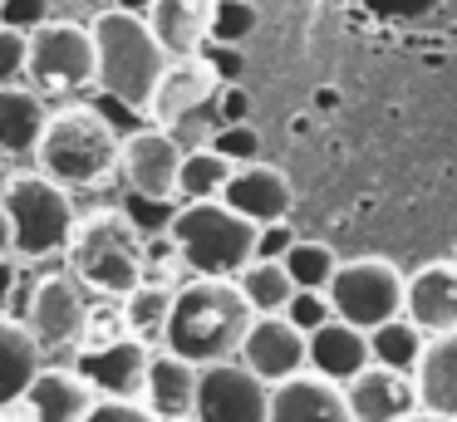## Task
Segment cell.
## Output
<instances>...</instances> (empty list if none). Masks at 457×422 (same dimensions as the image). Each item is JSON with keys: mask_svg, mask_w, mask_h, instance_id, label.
I'll return each mask as SVG.
<instances>
[{"mask_svg": "<svg viewBox=\"0 0 457 422\" xmlns=\"http://www.w3.org/2000/svg\"><path fill=\"white\" fill-rule=\"evenodd\" d=\"M251 319H256V314L241 300L237 280H207V275H197L192 285H182V290L172 294L162 349L187 359V363H197V368L227 363V359H237Z\"/></svg>", "mask_w": 457, "mask_h": 422, "instance_id": "obj_1", "label": "cell"}, {"mask_svg": "<svg viewBox=\"0 0 457 422\" xmlns=\"http://www.w3.org/2000/svg\"><path fill=\"white\" fill-rule=\"evenodd\" d=\"M94 35V84L99 94H109L113 103L148 113V98L158 88L168 54L153 39L148 20L143 15H123V10H99L89 25Z\"/></svg>", "mask_w": 457, "mask_h": 422, "instance_id": "obj_2", "label": "cell"}, {"mask_svg": "<svg viewBox=\"0 0 457 422\" xmlns=\"http://www.w3.org/2000/svg\"><path fill=\"white\" fill-rule=\"evenodd\" d=\"M35 162H40V177L60 182L64 192H70V186H94L113 172V162H119V133L109 128V118L84 108V103L60 108V113H50V123H45Z\"/></svg>", "mask_w": 457, "mask_h": 422, "instance_id": "obj_3", "label": "cell"}, {"mask_svg": "<svg viewBox=\"0 0 457 422\" xmlns=\"http://www.w3.org/2000/svg\"><path fill=\"white\" fill-rule=\"evenodd\" d=\"M178 255L207 280H237L256 261V226L227 202H187L172 216Z\"/></svg>", "mask_w": 457, "mask_h": 422, "instance_id": "obj_4", "label": "cell"}, {"mask_svg": "<svg viewBox=\"0 0 457 422\" xmlns=\"http://www.w3.org/2000/svg\"><path fill=\"white\" fill-rule=\"evenodd\" d=\"M64 251H70L74 280H79L84 290H94V294L123 300V294L143 280V236L133 231L119 211H104V216L79 221Z\"/></svg>", "mask_w": 457, "mask_h": 422, "instance_id": "obj_5", "label": "cell"}, {"mask_svg": "<svg viewBox=\"0 0 457 422\" xmlns=\"http://www.w3.org/2000/svg\"><path fill=\"white\" fill-rule=\"evenodd\" d=\"M0 206L11 216V251L21 261H45V255L64 251L79 226L74 216V202L60 182L30 172V177H11L5 192H0Z\"/></svg>", "mask_w": 457, "mask_h": 422, "instance_id": "obj_6", "label": "cell"}, {"mask_svg": "<svg viewBox=\"0 0 457 422\" xmlns=\"http://www.w3.org/2000/svg\"><path fill=\"white\" fill-rule=\"evenodd\" d=\"M25 84L35 94H79L94 84V35L79 20H45L25 35Z\"/></svg>", "mask_w": 457, "mask_h": 422, "instance_id": "obj_7", "label": "cell"}, {"mask_svg": "<svg viewBox=\"0 0 457 422\" xmlns=\"http://www.w3.org/2000/svg\"><path fill=\"white\" fill-rule=\"evenodd\" d=\"M335 319L354 324V329H378V324L403 314V275L394 261L378 255H359V261H339L325 285Z\"/></svg>", "mask_w": 457, "mask_h": 422, "instance_id": "obj_8", "label": "cell"}, {"mask_svg": "<svg viewBox=\"0 0 457 422\" xmlns=\"http://www.w3.org/2000/svg\"><path fill=\"white\" fill-rule=\"evenodd\" d=\"M217 84L221 79L212 74V64L202 54L192 59H168V69H162L158 88H153L148 98V113L158 118L162 133H172L182 143V137H197V133H217Z\"/></svg>", "mask_w": 457, "mask_h": 422, "instance_id": "obj_9", "label": "cell"}, {"mask_svg": "<svg viewBox=\"0 0 457 422\" xmlns=\"http://www.w3.org/2000/svg\"><path fill=\"white\" fill-rule=\"evenodd\" d=\"M197 422H270V383H261L246 363H207L197 373Z\"/></svg>", "mask_w": 457, "mask_h": 422, "instance_id": "obj_10", "label": "cell"}, {"mask_svg": "<svg viewBox=\"0 0 457 422\" xmlns=\"http://www.w3.org/2000/svg\"><path fill=\"white\" fill-rule=\"evenodd\" d=\"M25 329L40 343V353H64L84 339L89 329V300H84V285L70 275H50V280L35 285L30 294V314H25Z\"/></svg>", "mask_w": 457, "mask_h": 422, "instance_id": "obj_11", "label": "cell"}, {"mask_svg": "<svg viewBox=\"0 0 457 422\" xmlns=\"http://www.w3.org/2000/svg\"><path fill=\"white\" fill-rule=\"evenodd\" d=\"M187 147L162 128H143V133L119 137V162L113 172L123 177V186L138 196H178V167Z\"/></svg>", "mask_w": 457, "mask_h": 422, "instance_id": "obj_12", "label": "cell"}, {"mask_svg": "<svg viewBox=\"0 0 457 422\" xmlns=\"http://www.w3.org/2000/svg\"><path fill=\"white\" fill-rule=\"evenodd\" d=\"M148 343L133 339V334H119L109 343H94V349L79 353V378L89 383L94 393L104 398H119V402H138L143 398V383H148Z\"/></svg>", "mask_w": 457, "mask_h": 422, "instance_id": "obj_13", "label": "cell"}, {"mask_svg": "<svg viewBox=\"0 0 457 422\" xmlns=\"http://www.w3.org/2000/svg\"><path fill=\"white\" fill-rule=\"evenodd\" d=\"M237 353H241L237 363H246V368L256 373L261 383H270V388L295 378V373H305V334H300L286 314H256Z\"/></svg>", "mask_w": 457, "mask_h": 422, "instance_id": "obj_14", "label": "cell"}, {"mask_svg": "<svg viewBox=\"0 0 457 422\" xmlns=\"http://www.w3.org/2000/svg\"><path fill=\"white\" fill-rule=\"evenodd\" d=\"M217 202H227L237 216H246L251 226H270V221H290V202H295V192H290L286 172L270 162H241L231 167L227 186H221Z\"/></svg>", "mask_w": 457, "mask_h": 422, "instance_id": "obj_15", "label": "cell"}, {"mask_svg": "<svg viewBox=\"0 0 457 422\" xmlns=\"http://www.w3.org/2000/svg\"><path fill=\"white\" fill-rule=\"evenodd\" d=\"M345 402H349V422H398L408 412H418L413 378L378 368V363H369L359 378L345 383Z\"/></svg>", "mask_w": 457, "mask_h": 422, "instance_id": "obj_16", "label": "cell"}, {"mask_svg": "<svg viewBox=\"0 0 457 422\" xmlns=\"http://www.w3.org/2000/svg\"><path fill=\"white\" fill-rule=\"evenodd\" d=\"M403 319L433 339V334L457 329V265L437 261L423 265L418 275L403 280Z\"/></svg>", "mask_w": 457, "mask_h": 422, "instance_id": "obj_17", "label": "cell"}, {"mask_svg": "<svg viewBox=\"0 0 457 422\" xmlns=\"http://www.w3.org/2000/svg\"><path fill=\"white\" fill-rule=\"evenodd\" d=\"M369 363H374L369 359V334L354 329V324L329 319V324H320V329L305 334V368L320 373V378H329V383H339V388H345L349 378H359Z\"/></svg>", "mask_w": 457, "mask_h": 422, "instance_id": "obj_18", "label": "cell"}, {"mask_svg": "<svg viewBox=\"0 0 457 422\" xmlns=\"http://www.w3.org/2000/svg\"><path fill=\"white\" fill-rule=\"evenodd\" d=\"M270 422H349L345 388L320 373H295L270 388Z\"/></svg>", "mask_w": 457, "mask_h": 422, "instance_id": "obj_19", "label": "cell"}, {"mask_svg": "<svg viewBox=\"0 0 457 422\" xmlns=\"http://www.w3.org/2000/svg\"><path fill=\"white\" fill-rule=\"evenodd\" d=\"M413 393L418 408L433 412V418H457V329L433 334L423 343V359L413 368Z\"/></svg>", "mask_w": 457, "mask_h": 422, "instance_id": "obj_20", "label": "cell"}, {"mask_svg": "<svg viewBox=\"0 0 457 422\" xmlns=\"http://www.w3.org/2000/svg\"><path fill=\"white\" fill-rule=\"evenodd\" d=\"M197 363L178 359V353H153L148 359V383H143V398H148V412L158 422H187L192 402H197Z\"/></svg>", "mask_w": 457, "mask_h": 422, "instance_id": "obj_21", "label": "cell"}, {"mask_svg": "<svg viewBox=\"0 0 457 422\" xmlns=\"http://www.w3.org/2000/svg\"><path fill=\"white\" fill-rule=\"evenodd\" d=\"M148 29L162 45L168 59H192L207 45V20H212V0H153L148 5Z\"/></svg>", "mask_w": 457, "mask_h": 422, "instance_id": "obj_22", "label": "cell"}, {"mask_svg": "<svg viewBox=\"0 0 457 422\" xmlns=\"http://www.w3.org/2000/svg\"><path fill=\"white\" fill-rule=\"evenodd\" d=\"M45 123H50V103L30 84L0 88V153L5 157H35Z\"/></svg>", "mask_w": 457, "mask_h": 422, "instance_id": "obj_23", "label": "cell"}, {"mask_svg": "<svg viewBox=\"0 0 457 422\" xmlns=\"http://www.w3.org/2000/svg\"><path fill=\"white\" fill-rule=\"evenodd\" d=\"M30 422H84V412L94 408V388L70 368H40L25 393Z\"/></svg>", "mask_w": 457, "mask_h": 422, "instance_id": "obj_24", "label": "cell"}, {"mask_svg": "<svg viewBox=\"0 0 457 422\" xmlns=\"http://www.w3.org/2000/svg\"><path fill=\"white\" fill-rule=\"evenodd\" d=\"M40 359L45 353L30 339V329L21 319H11V314H0V408H11V402H21L30 393Z\"/></svg>", "mask_w": 457, "mask_h": 422, "instance_id": "obj_25", "label": "cell"}, {"mask_svg": "<svg viewBox=\"0 0 457 422\" xmlns=\"http://www.w3.org/2000/svg\"><path fill=\"white\" fill-rule=\"evenodd\" d=\"M423 343H428V334L398 314V319L369 329V359H374L378 368H394V373H408V378H413L418 359H423Z\"/></svg>", "mask_w": 457, "mask_h": 422, "instance_id": "obj_26", "label": "cell"}, {"mask_svg": "<svg viewBox=\"0 0 457 422\" xmlns=\"http://www.w3.org/2000/svg\"><path fill=\"white\" fill-rule=\"evenodd\" d=\"M168 310H172V290L162 280H148V275L123 294V324H129V334L143 339V343L162 339V329H168Z\"/></svg>", "mask_w": 457, "mask_h": 422, "instance_id": "obj_27", "label": "cell"}, {"mask_svg": "<svg viewBox=\"0 0 457 422\" xmlns=\"http://www.w3.org/2000/svg\"><path fill=\"white\" fill-rule=\"evenodd\" d=\"M237 290H241V300L251 304V314H286L295 285H290V275L280 261H251L246 270L237 275Z\"/></svg>", "mask_w": 457, "mask_h": 422, "instance_id": "obj_28", "label": "cell"}, {"mask_svg": "<svg viewBox=\"0 0 457 422\" xmlns=\"http://www.w3.org/2000/svg\"><path fill=\"white\" fill-rule=\"evenodd\" d=\"M231 177V162L212 147H187L182 153V167H178V196L187 202H217L221 186Z\"/></svg>", "mask_w": 457, "mask_h": 422, "instance_id": "obj_29", "label": "cell"}, {"mask_svg": "<svg viewBox=\"0 0 457 422\" xmlns=\"http://www.w3.org/2000/svg\"><path fill=\"white\" fill-rule=\"evenodd\" d=\"M280 265H286V275H290L295 290H325L329 275H335V265H339V255L329 251L325 241H300L295 236V245L280 255Z\"/></svg>", "mask_w": 457, "mask_h": 422, "instance_id": "obj_30", "label": "cell"}, {"mask_svg": "<svg viewBox=\"0 0 457 422\" xmlns=\"http://www.w3.org/2000/svg\"><path fill=\"white\" fill-rule=\"evenodd\" d=\"M256 0H212V20H207V39L212 45H231L237 49L241 39L256 29Z\"/></svg>", "mask_w": 457, "mask_h": 422, "instance_id": "obj_31", "label": "cell"}, {"mask_svg": "<svg viewBox=\"0 0 457 422\" xmlns=\"http://www.w3.org/2000/svg\"><path fill=\"white\" fill-rule=\"evenodd\" d=\"M123 221L133 226L138 236H162V231H172V216H178V196H138V192H129L123 196Z\"/></svg>", "mask_w": 457, "mask_h": 422, "instance_id": "obj_32", "label": "cell"}, {"mask_svg": "<svg viewBox=\"0 0 457 422\" xmlns=\"http://www.w3.org/2000/svg\"><path fill=\"white\" fill-rule=\"evenodd\" d=\"M212 153H221L231 167H241V162H261V133L251 123H227V128H217L212 133Z\"/></svg>", "mask_w": 457, "mask_h": 422, "instance_id": "obj_33", "label": "cell"}, {"mask_svg": "<svg viewBox=\"0 0 457 422\" xmlns=\"http://www.w3.org/2000/svg\"><path fill=\"white\" fill-rule=\"evenodd\" d=\"M286 319L295 324L300 334L329 324V319H335V310H329V294H325V290H295V294H290V304H286Z\"/></svg>", "mask_w": 457, "mask_h": 422, "instance_id": "obj_34", "label": "cell"}, {"mask_svg": "<svg viewBox=\"0 0 457 422\" xmlns=\"http://www.w3.org/2000/svg\"><path fill=\"white\" fill-rule=\"evenodd\" d=\"M45 20H54V0H0V25L21 29V35L40 29Z\"/></svg>", "mask_w": 457, "mask_h": 422, "instance_id": "obj_35", "label": "cell"}, {"mask_svg": "<svg viewBox=\"0 0 457 422\" xmlns=\"http://www.w3.org/2000/svg\"><path fill=\"white\" fill-rule=\"evenodd\" d=\"M25 84V35L11 25H0V88Z\"/></svg>", "mask_w": 457, "mask_h": 422, "instance_id": "obj_36", "label": "cell"}, {"mask_svg": "<svg viewBox=\"0 0 457 422\" xmlns=\"http://www.w3.org/2000/svg\"><path fill=\"white\" fill-rule=\"evenodd\" d=\"M290 245H295V231H290V221L256 226V261H280Z\"/></svg>", "mask_w": 457, "mask_h": 422, "instance_id": "obj_37", "label": "cell"}, {"mask_svg": "<svg viewBox=\"0 0 457 422\" xmlns=\"http://www.w3.org/2000/svg\"><path fill=\"white\" fill-rule=\"evenodd\" d=\"M84 422H158L148 408H138V402H119V398H104L94 402L89 412H84Z\"/></svg>", "mask_w": 457, "mask_h": 422, "instance_id": "obj_38", "label": "cell"}, {"mask_svg": "<svg viewBox=\"0 0 457 422\" xmlns=\"http://www.w3.org/2000/svg\"><path fill=\"white\" fill-rule=\"evenodd\" d=\"M246 113H251L246 94H241L237 84H217V123L221 128H227V123H246Z\"/></svg>", "mask_w": 457, "mask_h": 422, "instance_id": "obj_39", "label": "cell"}, {"mask_svg": "<svg viewBox=\"0 0 457 422\" xmlns=\"http://www.w3.org/2000/svg\"><path fill=\"white\" fill-rule=\"evenodd\" d=\"M153 0H109V10H123V15H148Z\"/></svg>", "mask_w": 457, "mask_h": 422, "instance_id": "obj_40", "label": "cell"}, {"mask_svg": "<svg viewBox=\"0 0 457 422\" xmlns=\"http://www.w3.org/2000/svg\"><path fill=\"white\" fill-rule=\"evenodd\" d=\"M0 255H11V216L0 206Z\"/></svg>", "mask_w": 457, "mask_h": 422, "instance_id": "obj_41", "label": "cell"}, {"mask_svg": "<svg viewBox=\"0 0 457 422\" xmlns=\"http://www.w3.org/2000/svg\"><path fill=\"white\" fill-rule=\"evenodd\" d=\"M70 5H79V10H94V15H99V10H109V0H70Z\"/></svg>", "mask_w": 457, "mask_h": 422, "instance_id": "obj_42", "label": "cell"}, {"mask_svg": "<svg viewBox=\"0 0 457 422\" xmlns=\"http://www.w3.org/2000/svg\"><path fill=\"white\" fill-rule=\"evenodd\" d=\"M398 422H443V418H433V412H408V418H398Z\"/></svg>", "mask_w": 457, "mask_h": 422, "instance_id": "obj_43", "label": "cell"}, {"mask_svg": "<svg viewBox=\"0 0 457 422\" xmlns=\"http://www.w3.org/2000/svg\"><path fill=\"white\" fill-rule=\"evenodd\" d=\"M447 422H457V418H447Z\"/></svg>", "mask_w": 457, "mask_h": 422, "instance_id": "obj_44", "label": "cell"}, {"mask_svg": "<svg viewBox=\"0 0 457 422\" xmlns=\"http://www.w3.org/2000/svg\"><path fill=\"white\" fill-rule=\"evenodd\" d=\"M0 422H5V418H0Z\"/></svg>", "mask_w": 457, "mask_h": 422, "instance_id": "obj_45", "label": "cell"}, {"mask_svg": "<svg viewBox=\"0 0 457 422\" xmlns=\"http://www.w3.org/2000/svg\"><path fill=\"white\" fill-rule=\"evenodd\" d=\"M453 265H457V261H453Z\"/></svg>", "mask_w": 457, "mask_h": 422, "instance_id": "obj_46", "label": "cell"}]
</instances>
